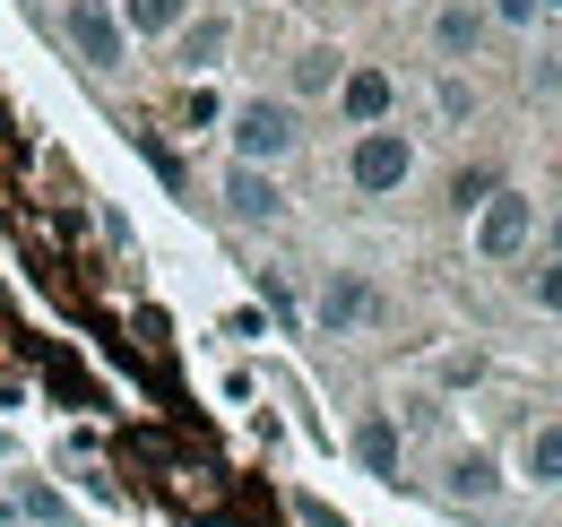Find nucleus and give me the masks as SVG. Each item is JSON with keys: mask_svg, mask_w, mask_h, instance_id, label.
<instances>
[{"mask_svg": "<svg viewBox=\"0 0 562 527\" xmlns=\"http://www.w3.org/2000/svg\"><path fill=\"white\" fill-rule=\"evenodd\" d=\"M294 138H303L294 104H278V96H251V104H234V165H278Z\"/></svg>", "mask_w": 562, "mask_h": 527, "instance_id": "1", "label": "nucleus"}, {"mask_svg": "<svg viewBox=\"0 0 562 527\" xmlns=\"http://www.w3.org/2000/svg\"><path fill=\"white\" fill-rule=\"evenodd\" d=\"M528 294H537V312H562V260H546L528 277Z\"/></svg>", "mask_w": 562, "mask_h": 527, "instance_id": "16", "label": "nucleus"}, {"mask_svg": "<svg viewBox=\"0 0 562 527\" xmlns=\"http://www.w3.org/2000/svg\"><path fill=\"white\" fill-rule=\"evenodd\" d=\"M216 113H225V104H216V96H209V87H191V96H182V122H191V131H209V122H216Z\"/></svg>", "mask_w": 562, "mask_h": 527, "instance_id": "18", "label": "nucleus"}, {"mask_svg": "<svg viewBox=\"0 0 562 527\" xmlns=\"http://www.w3.org/2000/svg\"><path fill=\"white\" fill-rule=\"evenodd\" d=\"M432 44H441V53H476V44H485V18H476V9H441V18H432Z\"/></svg>", "mask_w": 562, "mask_h": 527, "instance_id": "11", "label": "nucleus"}, {"mask_svg": "<svg viewBox=\"0 0 562 527\" xmlns=\"http://www.w3.org/2000/svg\"><path fill=\"white\" fill-rule=\"evenodd\" d=\"M493 9H502V26H528L537 18V0H493Z\"/></svg>", "mask_w": 562, "mask_h": 527, "instance_id": "19", "label": "nucleus"}, {"mask_svg": "<svg viewBox=\"0 0 562 527\" xmlns=\"http://www.w3.org/2000/svg\"><path fill=\"white\" fill-rule=\"evenodd\" d=\"M450 493H459V502H493V493H502V475H493V459H485V450L450 459Z\"/></svg>", "mask_w": 562, "mask_h": 527, "instance_id": "9", "label": "nucleus"}, {"mask_svg": "<svg viewBox=\"0 0 562 527\" xmlns=\"http://www.w3.org/2000/svg\"><path fill=\"white\" fill-rule=\"evenodd\" d=\"M355 459L372 467V475H398V424H381V415H372V424L355 433Z\"/></svg>", "mask_w": 562, "mask_h": 527, "instance_id": "10", "label": "nucleus"}, {"mask_svg": "<svg viewBox=\"0 0 562 527\" xmlns=\"http://www.w3.org/2000/svg\"><path fill=\"white\" fill-rule=\"evenodd\" d=\"M9 519H18V527H26V519L53 527V519H61V493H44V484H18V493H9Z\"/></svg>", "mask_w": 562, "mask_h": 527, "instance_id": "14", "label": "nucleus"}, {"mask_svg": "<svg viewBox=\"0 0 562 527\" xmlns=\"http://www.w3.org/2000/svg\"><path fill=\"white\" fill-rule=\"evenodd\" d=\"M113 18H122V26H131V35H173V26H182V18H191V0H122V9H113Z\"/></svg>", "mask_w": 562, "mask_h": 527, "instance_id": "8", "label": "nucleus"}, {"mask_svg": "<svg viewBox=\"0 0 562 527\" xmlns=\"http://www.w3.org/2000/svg\"><path fill=\"white\" fill-rule=\"evenodd\" d=\"M528 475H537V484H562V424H537V433H528Z\"/></svg>", "mask_w": 562, "mask_h": 527, "instance_id": "12", "label": "nucleus"}, {"mask_svg": "<svg viewBox=\"0 0 562 527\" xmlns=\"http://www.w3.org/2000/svg\"><path fill=\"white\" fill-rule=\"evenodd\" d=\"M528 225H537V199L493 191L485 208H476V251H485V260H519V251H528Z\"/></svg>", "mask_w": 562, "mask_h": 527, "instance_id": "4", "label": "nucleus"}, {"mask_svg": "<svg viewBox=\"0 0 562 527\" xmlns=\"http://www.w3.org/2000/svg\"><path fill=\"white\" fill-rule=\"evenodd\" d=\"M338 78H347V69H338V53H329V44H312V53L294 61V96H329Z\"/></svg>", "mask_w": 562, "mask_h": 527, "instance_id": "13", "label": "nucleus"}, {"mask_svg": "<svg viewBox=\"0 0 562 527\" xmlns=\"http://www.w3.org/2000/svg\"><path fill=\"white\" fill-rule=\"evenodd\" d=\"M554 243H562V225H554Z\"/></svg>", "mask_w": 562, "mask_h": 527, "instance_id": "21", "label": "nucleus"}, {"mask_svg": "<svg viewBox=\"0 0 562 527\" xmlns=\"http://www.w3.org/2000/svg\"><path fill=\"white\" fill-rule=\"evenodd\" d=\"M216 53H225V18H200V26L182 35V61H191V69H209Z\"/></svg>", "mask_w": 562, "mask_h": 527, "instance_id": "15", "label": "nucleus"}, {"mask_svg": "<svg viewBox=\"0 0 562 527\" xmlns=\"http://www.w3.org/2000/svg\"><path fill=\"white\" fill-rule=\"evenodd\" d=\"M61 35H70V53L87 69H122V18H113L104 0H70V9H61Z\"/></svg>", "mask_w": 562, "mask_h": 527, "instance_id": "3", "label": "nucleus"}, {"mask_svg": "<svg viewBox=\"0 0 562 527\" xmlns=\"http://www.w3.org/2000/svg\"><path fill=\"white\" fill-rule=\"evenodd\" d=\"M493 191H502V182H493V173H459V182H450V199H459V208H485Z\"/></svg>", "mask_w": 562, "mask_h": 527, "instance_id": "17", "label": "nucleus"}, {"mask_svg": "<svg viewBox=\"0 0 562 527\" xmlns=\"http://www.w3.org/2000/svg\"><path fill=\"white\" fill-rule=\"evenodd\" d=\"M225 208H234L243 225H278V216H285V191L260 173V165H234V173H225Z\"/></svg>", "mask_w": 562, "mask_h": 527, "instance_id": "6", "label": "nucleus"}, {"mask_svg": "<svg viewBox=\"0 0 562 527\" xmlns=\"http://www.w3.org/2000/svg\"><path fill=\"white\" fill-rule=\"evenodd\" d=\"M347 173H355V191H363V199H390L407 173H416L407 131H363V138H355V156H347Z\"/></svg>", "mask_w": 562, "mask_h": 527, "instance_id": "2", "label": "nucleus"}, {"mask_svg": "<svg viewBox=\"0 0 562 527\" xmlns=\"http://www.w3.org/2000/svg\"><path fill=\"white\" fill-rule=\"evenodd\" d=\"M537 9H562V0H537Z\"/></svg>", "mask_w": 562, "mask_h": 527, "instance_id": "20", "label": "nucleus"}, {"mask_svg": "<svg viewBox=\"0 0 562 527\" xmlns=\"http://www.w3.org/2000/svg\"><path fill=\"white\" fill-rule=\"evenodd\" d=\"M338 104H347L355 131H381V113L398 104V78H390V69H347V78H338Z\"/></svg>", "mask_w": 562, "mask_h": 527, "instance_id": "5", "label": "nucleus"}, {"mask_svg": "<svg viewBox=\"0 0 562 527\" xmlns=\"http://www.w3.org/2000/svg\"><path fill=\"white\" fill-rule=\"evenodd\" d=\"M372 312H381V294H372V285H363L355 268L321 285V329H355V321H372Z\"/></svg>", "mask_w": 562, "mask_h": 527, "instance_id": "7", "label": "nucleus"}]
</instances>
